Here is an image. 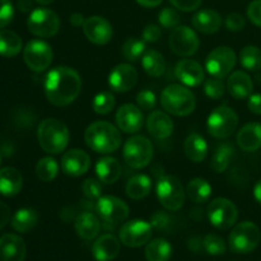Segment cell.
<instances>
[{"label":"cell","mask_w":261,"mask_h":261,"mask_svg":"<svg viewBox=\"0 0 261 261\" xmlns=\"http://www.w3.org/2000/svg\"><path fill=\"white\" fill-rule=\"evenodd\" d=\"M27 27L28 31L37 37H53L60 30V18L54 10L37 8L31 12L27 19Z\"/></svg>","instance_id":"obj_8"},{"label":"cell","mask_w":261,"mask_h":261,"mask_svg":"<svg viewBox=\"0 0 261 261\" xmlns=\"http://www.w3.org/2000/svg\"><path fill=\"white\" fill-rule=\"evenodd\" d=\"M252 88H254V84H252L251 78L245 71H234L227 81V89L229 94L236 99H244L251 96Z\"/></svg>","instance_id":"obj_26"},{"label":"cell","mask_w":261,"mask_h":261,"mask_svg":"<svg viewBox=\"0 0 261 261\" xmlns=\"http://www.w3.org/2000/svg\"><path fill=\"white\" fill-rule=\"evenodd\" d=\"M203 247L209 255H214V256H218L226 252L227 246L226 242L222 237H219L218 234H206L203 240Z\"/></svg>","instance_id":"obj_42"},{"label":"cell","mask_w":261,"mask_h":261,"mask_svg":"<svg viewBox=\"0 0 261 261\" xmlns=\"http://www.w3.org/2000/svg\"><path fill=\"white\" fill-rule=\"evenodd\" d=\"M61 171L66 176L78 177L84 175L91 167V158L84 150L70 149L61 158Z\"/></svg>","instance_id":"obj_18"},{"label":"cell","mask_w":261,"mask_h":261,"mask_svg":"<svg viewBox=\"0 0 261 261\" xmlns=\"http://www.w3.org/2000/svg\"><path fill=\"white\" fill-rule=\"evenodd\" d=\"M96 211L99 218L103 221L105 227L107 229L115 228V226L126 221V218L129 217L127 204L120 198L111 195L101 196L97 200Z\"/></svg>","instance_id":"obj_9"},{"label":"cell","mask_w":261,"mask_h":261,"mask_svg":"<svg viewBox=\"0 0 261 261\" xmlns=\"http://www.w3.org/2000/svg\"><path fill=\"white\" fill-rule=\"evenodd\" d=\"M22 51V38L9 30H0V55L13 58Z\"/></svg>","instance_id":"obj_35"},{"label":"cell","mask_w":261,"mask_h":261,"mask_svg":"<svg viewBox=\"0 0 261 261\" xmlns=\"http://www.w3.org/2000/svg\"><path fill=\"white\" fill-rule=\"evenodd\" d=\"M236 54L228 46H221L212 51L205 60V69L212 76L223 79L236 65Z\"/></svg>","instance_id":"obj_13"},{"label":"cell","mask_w":261,"mask_h":261,"mask_svg":"<svg viewBox=\"0 0 261 261\" xmlns=\"http://www.w3.org/2000/svg\"><path fill=\"white\" fill-rule=\"evenodd\" d=\"M152 190V181L144 173L135 175L127 181L126 184V195L133 200H140L144 199Z\"/></svg>","instance_id":"obj_32"},{"label":"cell","mask_w":261,"mask_h":261,"mask_svg":"<svg viewBox=\"0 0 261 261\" xmlns=\"http://www.w3.org/2000/svg\"><path fill=\"white\" fill-rule=\"evenodd\" d=\"M145 41L137 37H129L122 45V55L127 61L139 60L140 56L144 55Z\"/></svg>","instance_id":"obj_40"},{"label":"cell","mask_w":261,"mask_h":261,"mask_svg":"<svg viewBox=\"0 0 261 261\" xmlns=\"http://www.w3.org/2000/svg\"><path fill=\"white\" fill-rule=\"evenodd\" d=\"M160 24L165 28H176L180 23V14L172 8H165L158 15Z\"/></svg>","instance_id":"obj_45"},{"label":"cell","mask_w":261,"mask_h":261,"mask_svg":"<svg viewBox=\"0 0 261 261\" xmlns=\"http://www.w3.org/2000/svg\"><path fill=\"white\" fill-rule=\"evenodd\" d=\"M74 228L81 239L91 241L98 236L99 231H101V222H99L98 217L92 212H83L75 217Z\"/></svg>","instance_id":"obj_23"},{"label":"cell","mask_w":261,"mask_h":261,"mask_svg":"<svg viewBox=\"0 0 261 261\" xmlns=\"http://www.w3.org/2000/svg\"><path fill=\"white\" fill-rule=\"evenodd\" d=\"M208 219L216 228L228 229L239 218V211L233 201L226 198H217L209 203L206 209Z\"/></svg>","instance_id":"obj_11"},{"label":"cell","mask_w":261,"mask_h":261,"mask_svg":"<svg viewBox=\"0 0 261 261\" xmlns=\"http://www.w3.org/2000/svg\"><path fill=\"white\" fill-rule=\"evenodd\" d=\"M54 54L51 46L41 40H32L23 50V60L25 65L36 73L46 70L53 63Z\"/></svg>","instance_id":"obj_12"},{"label":"cell","mask_w":261,"mask_h":261,"mask_svg":"<svg viewBox=\"0 0 261 261\" xmlns=\"http://www.w3.org/2000/svg\"><path fill=\"white\" fill-rule=\"evenodd\" d=\"M153 233V226L145 221L134 219L124 223L120 228V241L127 247H140L149 242Z\"/></svg>","instance_id":"obj_14"},{"label":"cell","mask_w":261,"mask_h":261,"mask_svg":"<svg viewBox=\"0 0 261 261\" xmlns=\"http://www.w3.org/2000/svg\"><path fill=\"white\" fill-rule=\"evenodd\" d=\"M59 172V165L53 157H43L36 165V175L43 182L55 180Z\"/></svg>","instance_id":"obj_39"},{"label":"cell","mask_w":261,"mask_h":261,"mask_svg":"<svg viewBox=\"0 0 261 261\" xmlns=\"http://www.w3.org/2000/svg\"><path fill=\"white\" fill-rule=\"evenodd\" d=\"M138 4H140L144 8H154L158 7L163 0H137Z\"/></svg>","instance_id":"obj_57"},{"label":"cell","mask_w":261,"mask_h":261,"mask_svg":"<svg viewBox=\"0 0 261 261\" xmlns=\"http://www.w3.org/2000/svg\"><path fill=\"white\" fill-rule=\"evenodd\" d=\"M82 89L78 71L68 66H58L48 71L45 79V94L47 101L56 107H64L76 99Z\"/></svg>","instance_id":"obj_1"},{"label":"cell","mask_w":261,"mask_h":261,"mask_svg":"<svg viewBox=\"0 0 261 261\" xmlns=\"http://www.w3.org/2000/svg\"><path fill=\"white\" fill-rule=\"evenodd\" d=\"M162 107L175 116H188L195 110V96L190 89L180 84H171L161 94Z\"/></svg>","instance_id":"obj_4"},{"label":"cell","mask_w":261,"mask_h":261,"mask_svg":"<svg viewBox=\"0 0 261 261\" xmlns=\"http://www.w3.org/2000/svg\"><path fill=\"white\" fill-rule=\"evenodd\" d=\"M184 150L189 160L195 163H200L205 160L208 154V144L201 135H199L198 133H193L186 138L184 143Z\"/></svg>","instance_id":"obj_29"},{"label":"cell","mask_w":261,"mask_h":261,"mask_svg":"<svg viewBox=\"0 0 261 261\" xmlns=\"http://www.w3.org/2000/svg\"><path fill=\"white\" fill-rule=\"evenodd\" d=\"M261 232L252 222H242L236 224L229 233V249L236 254H249L260 244Z\"/></svg>","instance_id":"obj_5"},{"label":"cell","mask_w":261,"mask_h":261,"mask_svg":"<svg viewBox=\"0 0 261 261\" xmlns=\"http://www.w3.org/2000/svg\"><path fill=\"white\" fill-rule=\"evenodd\" d=\"M186 193H188L189 199H190L193 203L196 204H203L205 201L209 200L212 195V186L209 185V182L204 178L195 177L193 180H190V182L188 184V188H186Z\"/></svg>","instance_id":"obj_36"},{"label":"cell","mask_w":261,"mask_h":261,"mask_svg":"<svg viewBox=\"0 0 261 261\" xmlns=\"http://www.w3.org/2000/svg\"><path fill=\"white\" fill-rule=\"evenodd\" d=\"M254 196H255V199H256L257 203H259L260 205H261V180L256 184V185H255Z\"/></svg>","instance_id":"obj_58"},{"label":"cell","mask_w":261,"mask_h":261,"mask_svg":"<svg viewBox=\"0 0 261 261\" xmlns=\"http://www.w3.org/2000/svg\"><path fill=\"white\" fill-rule=\"evenodd\" d=\"M247 17L257 27H261V0H254L247 8Z\"/></svg>","instance_id":"obj_49"},{"label":"cell","mask_w":261,"mask_h":261,"mask_svg":"<svg viewBox=\"0 0 261 261\" xmlns=\"http://www.w3.org/2000/svg\"><path fill=\"white\" fill-rule=\"evenodd\" d=\"M240 63L250 71L261 69V50L257 46H246L240 53Z\"/></svg>","instance_id":"obj_38"},{"label":"cell","mask_w":261,"mask_h":261,"mask_svg":"<svg viewBox=\"0 0 261 261\" xmlns=\"http://www.w3.org/2000/svg\"><path fill=\"white\" fill-rule=\"evenodd\" d=\"M172 256V246L165 239L152 240L145 247L147 261H168Z\"/></svg>","instance_id":"obj_33"},{"label":"cell","mask_w":261,"mask_h":261,"mask_svg":"<svg viewBox=\"0 0 261 261\" xmlns=\"http://www.w3.org/2000/svg\"><path fill=\"white\" fill-rule=\"evenodd\" d=\"M204 92L211 98L219 99L223 97L224 92H226V86H224L223 81L221 78L212 76L211 79H206L204 82Z\"/></svg>","instance_id":"obj_43"},{"label":"cell","mask_w":261,"mask_h":261,"mask_svg":"<svg viewBox=\"0 0 261 261\" xmlns=\"http://www.w3.org/2000/svg\"><path fill=\"white\" fill-rule=\"evenodd\" d=\"M116 99L111 92H101L97 94L92 102V109L98 115H107L115 109Z\"/></svg>","instance_id":"obj_41"},{"label":"cell","mask_w":261,"mask_h":261,"mask_svg":"<svg viewBox=\"0 0 261 261\" xmlns=\"http://www.w3.org/2000/svg\"><path fill=\"white\" fill-rule=\"evenodd\" d=\"M175 75L188 87H198L204 82V70L200 64L191 59H182L175 66Z\"/></svg>","instance_id":"obj_19"},{"label":"cell","mask_w":261,"mask_h":261,"mask_svg":"<svg viewBox=\"0 0 261 261\" xmlns=\"http://www.w3.org/2000/svg\"><path fill=\"white\" fill-rule=\"evenodd\" d=\"M152 226L155 229H166V227L170 224V218H168L167 214L162 213V212H157L154 216L152 217Z\"/></svg>","instance_id":"obj_52"},{"label":"cell","mask_w":261,"mask_h":261,"mask_svg":"<svg viewBox=\"0 0 261 261\" xmlns=\"http://www.w3.org/2000/svg\"><path fill=\"white\" fill-rule=\"evenodd\" d=\"M124 161L132 168H143L150 163L153 158V145L148 138L143 135L132 137L124 145Z\"/></svg>","instance_id":"obj_10"},{"label":"cell","mask_w":261,"mask_h":261,"mask_svg":"<svg viewBox=\"0 0 261 261\" xmlns=\"http://www.w3.org/2000/svg\"><path fill=\"white\" fill-rule=\"evenodd\" d=\"M147 129L153 138L158 140L167 139L173 132V122L171 117L163 111H153L148 116Z\"/></svg>","instance_id":"obj_24"},{"label":"cell","mask_w":261,"mask_h":261,"mask_svg":"<svg viewBox=\"0 0 261 261\" xmlns=\"http://www.w3.org/2000/svg\"><path fill=\"white\" fill-rule=\"evenodd\" d=\"M171 4L182 12H193L201 4V0H170Z\"/></svg>","instance_id":"obj_50"},{"label":"cell","mask_w":261,"mask_h":261,"mask_svg":"<svg viewBox=\"0 0 261 261\" xmlns=\"http://www.w3.org/2000/svg\"><path fill=\"white\" fill-rule=\"evenodd\" d=\"M239 116L231 107L219 106L209 115L206 127L209 134L216 139H227L237 129Z\"/></svg>","instance_id":"obj_7"},{"label":"cell","mask_w":261,"mask_h":261,"mask_svg":"<svg viewBox=\"0 0 261 261\" xmlns=\"http://www.w3.org/2000/svg\"><path fill=\"white\" fill-rule=\"evenodd\" d=\"M138 82V71L130 64H119L109 75V84L115 92L125 93L135 87Z\"/></svg>","instance_id":"obj_17"},{"label":"cell","mask_w":261,"mask_h":261,"mask_svg":"<svg viewBox=\"0 0 261 261\" xmlns=\"http://www.w3.org/2000/svg\"><path fill=\"white\" fill-rule=\"evenodd\" d=\"M10 221V208L5 203L0 201V229L4 228Z\"/></svg>","instance_id":"obj_54"},{"label":"cell","mask_w":261,"mask_h":261,"mask_svg":"<svg viewBox=\"0 0 261 261\" xmlns=\"http://www.w3.org/2000/svg\"><path fill=\"white\" fill-rule=\"evenodd\" d=\"M170 47L176 55L189 58L198 51L200 41L195 31L188 25H177L170 35Z\"/></svg>","instance_id":"obj_15"},{"label":"cell","mask_w":261,"mask_h":261,"mask_svg":"<svg viewBox=\"0 0 261 261\" xmlns=\"http://www.w3.org/2000/svg\"><path fill=\"white\" fill-rule=\"evenodd\" d=\"M37 222L38 214L35 209L22 208L15 212L10 224H12V228L14 231L19 232V233H27L31 229L35 228Z\"/></svg>","instance_id":"obj_31"},{"label":"cell","mask_w":261,"mask_h":261,"mask_svg":"<svg viewBox=\"0 0 261 261\" xmlns=\"http://www.w3.org/2000/svg\"><path fill=\"white\" fill-rule=\"evenodd\" d=\"M116 124L120 130L132 134L137 133L143 126V114L139 107L132 103H125L117 110Z\"/></svg>","instance_id":"obj_21"},{"label":"cell","mask_w":261,"mask_h":261,"mask_svg":"<svg viewBox=\"0 0 261 261\" xmlns=\"http://www.w3.org/2000/svg\"><path fill=\"white\" fill-rule=\"evenodd\" d=\"M102 184L97 178H87L82 184V191L88 200H98L102 195Z\"/></svg>","instance_id":"obj_44"},{"label":"cell","mask_w":261,"mask_h":261,"mask_svg":"<svg viewBox=\"0 0 261 261\" xmlns=\"http://www.w3.org/2000/svg\"><path fill=\"white\" fill-rule=\"evenodd\" d=\"M35 2L38 3V4H41V5H47V4H51L54 0H35Z\"/></svg>","instance_id":"obj_59"},{"label":"cell","mask_w":261,"mask_h":261,"mask_svg":"<svg viewBox=\"0 0 261 261\" xmlns=\"http://www.w3.org/2000/svg\"><path fill=\"white\" fill-rule=\"evenodd\" d=\"M249 110L255 115H261V94H251L249 97V102H247Z\"/></svg>","instance_id":"obj_53"},{"label":"cell","mask_w":261,"mask_h":261,"mask_svg":"<svg viewBox=\"0 0 261 261\" xmlns=\"http://www.w3.org/2000/svg\"><path fill=\"white\" fill-rule=\"evenodd\" d=\"M120 240L112 233H107L94 241L92 254L97 261H112L120 254Z\"/></svg>","instance_id":"obj_22"},{"label":"cell","mask_w":261,"mask_h":261,"mask_svg":"<svg viewBox=\"0 0 261 261\" xmlns=\"http://www.w3.org/2000/svg\"><path fill=\"white\" fill-rule=\"evenodd\" d=\"M161 35H162V32L157 24H148L143 31V40L145 42H157Z\"/></svg>","instance_id":"obj_51"},{"label":"cell","mask_w":261,"mask_h":261,"mask_svg":"<svg viewBox=\"0 0 261 261\" xmlns=\"http://www.w3.org/2000/svg\"><path fill=\"white\" fill-rule=\"evenodd\" d=\"M14 18V8L10 0H0V30L7 27Z\"/></svg>","instance_id":"obj_46"},{"label":"cell","mask_w":261,"mask_h":261,"mask_svg":"<svg viewBox=\"0 0 261 261\" xmlns=\"http://www.w3.org/2000/svg\"><path fill=\"white\" fill-rule=\"evenodd\" d=\"M38 143L46 153L59 154L69 143L68 126L56 119H45L41 121L37 130Z\"/></svg>","instance_id":"obj_3"},{"label":"cell","mask_w":261,"mask_h":261,"mask_svg":"<svg viewBox=\"0 0 261 261\" xmlns=\"http://www.w3.org/2000/svg\"><path fill=\"white\" fill-rule=\"evenodd\" d=\"M234 155V148L229 143H223L214 152L211 161V167L214 172L222 173L228 168L232 157Z\"/></svg>","instance_id":"obj_37"},{"label":"cell","mask_w":261,"mask_h":261,"mask_svg":"<svg viewBox=\"0 0 261 261\" xmlns=\"http://www.w3.org/2000/svg\"><path fill=\"white\" fill-rule=\"evenodd\" d=\"M191 23L199 32L212 35L218 32L219 28L222 27V17L213 9H201L193 15Z\"/></svg>","instance_id":"obj_25"},{"label":"cell","mask_w":261,"mask_h":261,"mask_svg":"<svg viewBox=\"0 0 261 261\" xmlns=\"http://www.w3.org/2000/svg\"><path fill=\"white\" fill-rule=\"evenodd\" d=\"M27 247L22 237L14 233L0 237V261H24Z\"/></svg>","instance_id":"obj_20"},{"label":"cell","mask_w":261,"mask_h":261,"mask_svg":"<svg viewBox=\"0 0 261 261\" xmlns=\"http://www.w3.org/2000/svg\"><path fill=\"white\" fill-rule=\"evenodd\" d=\"M83 32L87 40L94 45H106L114 35L111 23L99 15L87 18L83 24Z\"/></svg>","instance_id":"obj_16"},{"label":"cell","mask_w":261,"mask_h":261,"mask_svg":"<svg viewBox=\"0 0 261 261\" xmlns=\"http://www.w3.org/2000/svg\"><path fill=\"white\" fill-rule=\"evenodd\" d=\"M0 165H2V157H0Z\"/></svg>","instance_id":"obj_60"},{"label":"cell","mask_w":261,"mask_h":261,"mask_svg":"<svg viewBox=\"0 0 261 261\" xmlns=\"http://www.w3.org/2000/svg\"><path fill=\"white\" fill-rule=\"evenodd\" d=\"M157 196L162 206L167 211L177 212L185 203V190L178 180L173 175H166L158 180Z\"/></svg>","instance_id":"obj_6"},{"label":"cell","mask_w":261,"mask_h":261,"mask_svg":"<svg viewBox=\"0 0 261 261\" xmlns=\"http://www.w3.org/2000/svg\"><path fill=\"white\" fill-rule=\"evenodd\" d=\"M142 65L145 73L153 78H158L166 70V60L162 54L155 50L145 51L142 58Z\"/></svg>","instance_id":"obj_34"},{"label":"cell","mask_w":261,"mask_h":261,"mask_svg":"<svg viewBox=\"0 0 261 261\" xmlns=\"http://www.w3.org/2000/svg\"><path fill=\"white\" fill-rule=\"evenodd\" d=\"M137 103L140 110L150 111L155 106V94L152 91H142L137 94Z\"/></svg>","instance_id":"obj_47"},{"label":"cell","mask_w":261,"mask_h":261,"mask_svg":"<svg viewBox=\"0 0 261 261\" xmlns=\"http://www.w3.org/2000/svg\"><path fill=\"white\" fill-rule=\"evenodd\" d=\"M86 144L101 154L116 152L121 145V134L116 126L107 121H96L84 133Z\"/></svg>","instance_id":"obj_2"},{"label":"cell","mask_w":261,"mask_h":261,"mask_svg":"<svg viewBox=\"0 0 261 261\" xmlns=\"http://www.w3.org/2000/svg\"><path fill=\"white\" fill-rule=\"evenodd\" d=\"M96 173L103 184H115L121 176V166L116 158L103 157L97 162Z\"/></svg>","instance_id":"obj_30"},{"label":"cell","mask_w":261,"mask_h":261,"mask_svg":"<svg viewBox=\"0 0 261 261\" xmlns=\"http://www.w3.org/2000/svg\"><path fill=\"white\" fill-rule=\"evenodd\" d=\"M17 7L20 12L28 13L33 9V3L32 0H18Z\"/></svg>","instance_id":"obj_55"},{"label":"cell","mask_w":261,"mask_h":261,"mask_svg":"<svg viewBox=\"0 0 261 261\" xmlns=\"http://www.w3.org/2000/svg\"><path fill=\"white\" fill-rule=\"evenodd\" d=\"M245 24V18L244 15H241L240 13H231V14L227 15L226 18V27L227 30L231 31V32H239V31L244 30Z\"/></svg>","instance_id":"obj_48"},{"label":"cell","mask_w":261,"mask_h":261,"mask_svg":"<svg viewBox=\"0 0 261 261\" xmlns=\"http://www.w3.org/2000/svg\"><path fill=\"white\" fill-rule=\"evenodd\" d=\"M237 144L245 152H255L261 148V124L250 122L237 134Z\"/></svg>","instance_id":"obj_27"},{"label":"cell","mask_w":261,"mask_h":261,"mask_svg":"<svg viewBox=\"0 0 261 261\" xmlns=\"http://www.w3.org/2000/svg\"><path fill=\"white\" fill-rule=\"evenodd\" d=\"M23 177L14 167H4L0 170V194L8 198L18 195L22 190Z\"/></svg>","instance_id":"obj_28"},{"label":"cell","mask_w":261,"mask_h":261,"mask_svg":"<svg viewBox=\"0 0 261 261\" xmlns=\"http://www.w3.org/2000/svg\"><path fill=\"white\" fill-rule=\"evenodd\" d=\"M69 22H70L71 25H74V27H81V25L84 24V18L83 15L81 14V13H73V14L70 15V18H69Z\"/></svg>","instance_id":"obj_56"}]
</instances>
